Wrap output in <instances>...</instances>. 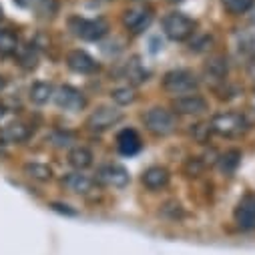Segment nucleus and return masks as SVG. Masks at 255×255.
Segmentation results:
<instances>
[{
    "label": "nucleus",
    "instance_id": "f257e3e1",
    "mask_svg": "<svg viewBox=\"0 0 255 255\" xmlns=\"http://www.w3.org/2000/svg\"><path fill=\"white\" fill-rule=\"evenodd\" d=\"M143 123H145L147 129L157 137H167V135L175 133V129H177L175 113L165 109V107H151L149 111H145Z\"/></svg>",
    "mask_w": 255,
    "mask_h": 255
},
{
    "label": "nucleus",
    "instance_id": "f03ea898",
    "mask_svg": "<svg viewBox=\"0 0 255 255\" xmlns=\"http://www.w3.org/2000/svg\"><path fill=\"white\" fill-rule=\"evenodd\" d=\"M163 89L177 99L183 95L195 93L199 89V79L195 77V73H191L187 69H175L163 77Z\"/></svg>",
    "mask_w": 255,
    "mask_h": 255
},
{
    "label": "nucleus",
    "instance_id": "7ed1b4c3",
    "mask_svg": "<svg viewBox=\"0 0 255 255\" xmlns=\"http://www.w3.org/2000/svg\"><path fill=\"white\" fill-rule=\"evenodd\" d=\"M161 26H163V32L167 34V38H171L175 42L187 40L191 34L195 32V20L189 18L183 12H169V14H165L163 20H161Z\"/></svg>",
    "mask_w": 255,
    "mask_h": 255
},
{
    "label": "nucleus",
    "instance_id": "20e7f679",
    "mask_svg": "<svg viewBox=\"0 0 255 255\" xmlns=\"http://www.w3.org/2000/svg\"><path fill=\"white\" fill-rule=\"evenodd\" d=\"M211 131L221 135V137H239L245 127H247V121L241 113H233V111H225V113H217L211 123Z\"/></svg>",
    "mask_w": 255,
    "mask_h": 255
},
{
    "label": "nucleus",
    "instance_id": "39448f33",
    "mask_svg": "<svg viewBox=\"0 0 255 255\" xmlns=\"http://www.w3.org/2000/svg\"><path fill=\"white\" fill-rule=\"evenodd\" d=\"M69 28L73 30L75 36L83 40H101L103 36L109 34V22L105 18H81L73 16L69 20Z\"/></svg>",
    "mask_w": 255,
    "mask_h": 255
},
{
    "label": "nucleus",
    "instance_id": "423d86ee",
    "mask_svg": "<svg viewBox=\"0 0 255 255\" xmlns=\"http://www.w3.org/2000/svg\"><path fill=\"white\" fill-rule=\"evenodd\" d=\"M153 20V8L145 2H137V4H131L123 12V24L125 28L133 32V34H139L143 32Z\"/></svg>",
    "mask_w": 255,
    "mask_h": 255
},
{
    "label": "nucleus",
    "instance_id": "0eeeda50",
    "mask_svg": "<svg viewBox=\"0 0 255 255\" xmlns=\"http://www.w3.org/2000/svg\"><path fill=\"white\" fill-rule=\"evenodd\" d=\"M121 121H123V111H119L117 107H107V105H103V107L95 109V111L89 115V119H87V129L93 131V133H105V131H109L111 127H115V125L121 123Z\"/></svg>",
    "mask_w": 255,
    "mask_h": 255
},
{
    "label": "nucleus",
    "instance_id": "6e6552de",
    "mask_svg": "<svg viewBox=\"0 0 255 255\" xmlns=\"http://www.w3.org/2000/svg\"><path fill=\"white\" fill-rule=\"evenodd\" d=\"M52 99H54V103H56L58 109H65V111H71V113L83 111V109L87 107V97H85L79 89H75V87H71V85L58 87V89L54 91Z\"/></svg>",
    "mask_w": 255,
    "mask_h": 255
},
{
    "label": "nucleus",
    "instance_id": "1a4fd4ad",
    "mask_svg": "<svg viewBox=\"0 0 255 255\" xmlns=\"http://www.w3.org/2000/svg\"><path fill=\"white\" fill-rule=\"evenodd\" d=\"M99 181L107 187H113V189H123L129 185L131 181V175L123 165H117V163H109V165H103L99 169Z\"/></svg>",
    "mask_w": 255,
    "mask_h": 255
},
{
    "label": "nucleus",
    "instance_id": "9d476101",
    "mask_svg": "<svg viewBox=\"0 0 255 255\" xmlns=\"http://www.w3.org/2000/svg\"><path fill=\"white\" fill-rule=\"evenodd\" d=\"M207 109H209V103L197 93L183 95L173 101V113L177 115H203Z\"/></svg>",
    "mask_w": 255,
    "mask_h": 255
},
{
    "label": "nucleus",
    "instance_id": "9b49d317",
    "mask_svg": "<svg viewBox=\"0 0 255 255\" xmlns=\"http://www.w3.org/2000/svg\"><path fill=\"white\" fill-rule=\"evenodd\" d=\"M235 223L241 227V229H255V195L253 193H247L243 195V199L237 203L235 207Z\"/></svg>",
    "mask_w": 255,
    "mask_h": 255
},
{
    "label": "nucleus",
    "instance_id": "f8f14e48",
    "mask_svg": "<svg viewBox=\"0 0 255 255\" xmlns=\"http://www.w3.org/2000/svg\"><path fill=\"white\" fill-rule=\"evenodd\" d=\"M67 65L71 71H75L79 75H93L99 71L97 60L85 50H71L67 54Z\"/></svg>",
    "mask_w": 255,
    "mask_h": 255
},
{
    "label": "nucleus",
    "instance_id": "ddd939ff",
    "mask_svg": "<svg viewBox=\"0 0 255 255\" xmlns=\"http://www.w3.org/2000/svg\"><path fill=\"white\" fill-rule=\"evenodd\" d=\"M32 135V127H28L26 123L22 121H16V123H10L6 125L2 131H0V141L4 145H14V143H24L28 141Z\"/></svg>",
    "mask_w": 255,
    "mask_h": 255
},
{
    "label": "nucleus",
    "instance_id": "4468645a",
    "mask_svg": "<svg viewBox=\"0 0 255 255\" xmlns=\"http://www.w3.org/2000/svg\"><path fill=\"white\" fill-rule=\"evenodd\" d=\"M117 147L123 155L127 157H131V155H137L143 147L141 143V137L135 129H123L119 135H117Z\"/></svg>",
    "mask_w": 255,
    "mask_h": 255
},
{
    "label": "nucleus",
    "instance_id": "2eb2a0df",
    "mask_svg": "<svg viewBox=\"0 0 255 255\" xmlns=\"http://www.w3.org/2000/svg\"><path fill=\"white\" fill-rule=\"evenodd\" d=\"M169 171L165 169V167H161V165H153V167H149L145 173H143V177H141V181H143V185L147 187V189H151V191H159V189H163L167 183H169Z\"/></svg>",
    "mask_w": 255,
    "mask_h": 255
},
{
    "label": "nucleus",
    "instance_id": "dca6fc26",
    "mask_svg": "<svg viewBox=\"0 0 255 255\" xmlns=\"http://www.w3.org/2000/svg\"><path fill=\"white\" fill-rule=\"evenodd\" d=\"M62 183H65V187L71 191V193H77V195H87L93 189V179L81 171L69 173L65 179H62Z\"/></svg>",
    "mask_w": 255,
    "mask_h": 255
},
{
    "label": "nucleus",
    "instance_id": "f3484780",
    "mask_svg": "<svg viewBox=\"0 0 255 255\" xmlns=\"http://www.w3.org/2000/svg\"><path fill=\"white\" fill-rule=\"evenodd\" d=\"M93 151L89 149V147H85V145H77V147H73L71 151H69V163L77 169V171H85V169H89L91 165H93Z\"/></svg>",
    "mask_w": 255,
    "mask_h": 255
},
{
    "label": "nucleus",
    "instance_id": "a211bd4d",
    "mask_svg": "<svg viewBox=\"0 0 255 255\" xmlns=\"http://www.w3.org/2000/svg\"><path fill=\"white\" fill-rule=\"evenodd\" d=\"M54 95V89L50 83H44V81H36L30 89H28V99L34 103V105H46Z\"/></svg>",
    "mask_w": 255,
    "mask_h": 255
},
{
    "label": "nucleus",
    "instance_id": "6ab92c4d",
    "mask_svg": "<svg viewBox=\"0 0 255 255\" xmlns=\"http://www.w3.org/2000/svg\"><path fill=\"white\" fill-rule=\"evenodd\" d=\"M205 75L211 79V81H223L225 75H227V58L217 54V56H211L205 65Z\"/></svg>",
    "mask_w": 255,
    "mask_h": 255
},
{
    "label": "nucleus",
    "instance_id": "aec40b11",
    "mask_svg": "<svg viewBox=\"0 0 255 255\" xmlns=\"http://www.w3.org/2000/svg\"><path fill=\"white\" fill-rule=\"evenodd\" d=\"M30 4L40 18H52L58 12V0H30Z\"/></svg>",
    "mask_w": 255,
    "mask_h": 255
},
{
    "label": "nucleus",
    "instance_id": "412c9836",
    "mask_svg": "<svg viewBox=\"0 0 255 255\" xmlns=\"http://www.w3.org/2000/svg\"><path fill=\"white\" fill-rule=\"evenodd\" d=\"M24 173L36 181H50L52 179V169L48 165H42V163H26Z\"/></svg>",
    "mask_w": 255,
    "mask_h": 255
},
{
    "label": "nucleus",
    "instance_id": "4be33fe9",
    "mask_svg": "<svg viewBox=\"0 0 255 255\" xmlns=\"http://www.w3.org/2000/svg\"><path fill=\"white\" fill-rule=\"evenodd\" d=\"M18 50V38L10 30H0V52L2 54H16Z\"/></svg>",
    "mask_w": 255,
    "mask_h": 255
},
{
    "label": "nucleus",
    "instance_id": "5701e85b",
    "mask_svg": "<svg viewBox=\"0 0 255 255\" xmlns=\"http://www.w3.org/2000/svg\"><path fill=\"white\" fill-rule=\"evenodd\" d=\"M111 97H113V101H115L117 105L125 107V105L135 103L137 93H135V89H131V87H119V89H115V91L111 93Z\"/></svg>",
    "mask_w": 255,
    "mask_h": 255
},
{
    "label": "nucleus",
    "instance_id": "b1692460",
    "mask_svg": "<svg viewBox=\"0 0 255 255\" xmlns=\"http://www.w3.org/2000/svg\"><path fill=\"white\" fill-rule=\"evenodd\" d=\"M223 2V8L231 14H243L247 12L253 4H255V0H221Z\"/></svg>",
    "mask_w": 255,
    "mask_h": 255
},
{
    "label": "nucleus",
    "instance_id": "393cba45",
    "mask_svg": "<svg viewBox=\"0 0 255 255\" xmlns=\"http://www.w3.org/2000/svg\"><path fill=\"white\" fill-rule=\"evenodd\" d=\"M239 159H241L239 151H227L221 157V171L223 173H233L237 169V165H239Z\"/></svg>",
    "mask_w": 255,
    "mask_h": 255
},
{
    "label": "nucleus",
    "instance_id": "a878e982",
    "mask_svg": "<svg viewBox=\"0 0 255 255\" xmlns=\"http://www.w3.org/2000/svg\"><path fill=\"white\" fill-rule=\"evenodd\" d=\"M127 77H129L131 83H143V81H147V73L141 69L137 58H133V62L127 65Z\"/></svg>",
    "mask_w": 255,
    "mask_h": 255
},
{
    "label": "nucleus",
    "instance_id": "bb28decb",
    "mask_svg": "<svg viewBox=\"0 0 255 255\" xmlns=\"http://www.w3.org/2000/svg\"><path fill=\"white\" fill-rule=\"evenodd\" d=\"M50 143L54 147H58V149H67V147H71L75 143V137L71 133H67V131H56V133L50 135Z\"/></svg>",
    "mask_w": 255,
    "mask_h": 255
},
{
    "label": "nucleus",
    "instance_id": "cd10ccee",
    "mask_svg": "<svg viewBox=\"0 0 255 255\" xmlns=\"http://www.w3.org/2000/svg\"><path fill=\"white\" fill-rule=\"evenodd\" d=\"M18 56H20V62H22V65L26 67V69H34L36 67V52L32 50V46H28V48H22L20 50V46H18Z\"/></svg>",
    "mask_w": 255,
    "mask_h": 255
},
{
    "label": "nucleus",
    "instance_id": "c85d7f7f",
    "mask_svg": "<svg viewBox=\"0 0 255 255\" xmlns=\"http://www.w3.org/2000/svg\"><path fill=\"white\" fill-rule=\"evenodd\" d=\"M0 87H4V79L2 77H0Z\"/></svg>",
    "mask_w": 255,
    "mask_h": 255
},
{
    "label": "nucleus",
    "instance_id": "c756f323",
    "mask_svg": "<svg viewBox=\"0 0 255 255\" xmlns=\"http://www.w3.org/2000/svg\"><path fill=\"white\" fill-rule=\"evenodd\" d=\"M2 111H4V109H2V105H0V115H2Z\"/></svg>",
    "mask_w": 255,
    "mask_h": 255
},
{
    "label": "nucleus",
    "instance_id": "7c9ffc66",
    "mask_svg": "<svg viewBox=\"0 0 255 255\" xmlns=\"http://www.w3.org/2000/svg\"><path fill=\"white\" fill-rule=\"evenodd\" d=\"M0 18H2V12H0Z\"/></svg>",
    "mask_w": 255,
    "mask_h": 255
}]
</instances>
